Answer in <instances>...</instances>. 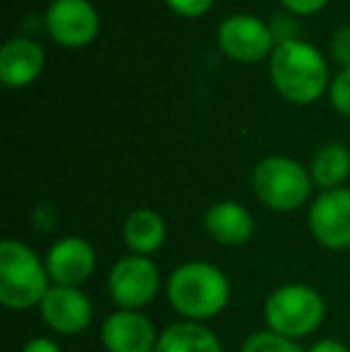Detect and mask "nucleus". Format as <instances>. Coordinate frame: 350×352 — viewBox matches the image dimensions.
I'll return each instance as SVG.
<instances>
[{
	"mask_svg": "<svg viewBox=\"0 0 350 352\" xmlns=\"http://www.w3.org/2000/svg\"><path fill=\"white\" fill-rule=\"evenodd\" d=\"M271 87L293 106H312L331 87L327 56L314 43L298 38L276 46L269 58Z\"/></svg>",
	"mask_w": 350,
	"mask_h": 352,
	"instance_id": "obj_1",
	"label": "nucleus"
},
{
	"mask_svg": "<svg viewBox=\"0 0 350 352\" xmlns=\"http://www.w3.org/2000/svg\"><path fill=\"white\" fill-rule=\"evenodd\" d=\"M166 297L180 319L204 324L228 307L230 280L209 261H185L166 280Z\"/></svg>",
	"mask_w": 350,
	"mask_h": 352,
	"instance_id": "obj_2",
	"label": "nucleus"
},
{
	"mask_svg": "<svg viewBox=\"0 0 350 352\" xmlns=\"http://www.w3.org/2000/svg\"><path fill=\"white\" fill-rule=\"evenodd\" d=\"M46 261L22 240L0 242V305L14 311L39 307L51 290Z\"/></svg>",
	"mask_w": 350,
	"mask_h": 352,
	"instance_id": "obj_3",
	"label": "nucleus"
},
{
	"mask_svg": "<svg viewBox=\"0 0 350 352\" xmlns=\"http://www.w3.org/2000/svg\"><path fill=\"white\" fill-rule=\"evenodd\" d=\"M327 319V302L305 283L281 285L266 297L264 321L266 329L290 340L312 336Z\"/></svg>",
	"mask_w": 350,
	"mask_h": 352,
	"instance_id": "obj_4",
	"label": "nucleus"
},
{
	"mask_svg": "<svg viewBox=\"0 0 350 352\" xmlns=\"http://www.w3.org/2000/svg\"><path fill=\"white\" fill-rule=\"evenodd\" d=\"M312 177L309 168L303 166L298 158L290 156H266L252 170L254 197L271 211H298L307 204L312 195Z\"/></svg>",
	"mask_w": 350,
	"mask_h": 352,
	"instance_id": "obj_5",
	"label": "nucleus"
},
{
	"mask_svg": "<svg viewBox=\"0 0 350 352\" xmlns=\"http://www.w3.org/2000/svg\"><path fill=\"white\" fill-rule=\"evenodd\" d=\"M108 297L118 309L140 311L156 300L161 290V271L151 256H120L108 271Z\"/></svg>",
	"mask_w": 350,
	"mask_h": 352,
	"instance_id": "obj_6",
	"label": "nucleus"
},
{
	"mask_svg": "<svg viewBox=\"0 0 350 352\" xmlns=\"http://www.w3.org/2000/svg\"><path fill=\"white\" fill-rule=\"evenodd\" d=\"M216 43L228 60L240 65H257L269 60L276 51L269 22L248 12H235L221 19L216 29Z\"/></svg>",
	"mask_w": 350,
	"mask_h": 352,
	"instance_id": "obj_7",
	"label": "nucleus"
},
{
	"mask_svg": "<svg viewBox=\"0 0 350 352\" xmlns=\"http://www.w3.org/2000/svg\"><path fill=\"white\" fill-rule=\"evenodd\" d=\"M43 27L53 43L63 48H87L101 32V14L91 0H51Z\"/></svg>",
	"mask_w": 350,
	"mask_h": 352,
	"instance_id": "obj_8",
	"label": "nucleus"
},
{
	"mask_svg": "<svg viewBox=\"0 0 350 352\" xmlns=\"http://www.w3.org/2000/svg\"><path fill=\"white\" fill-rule=\"evenodd\" d=\"M307 226L312 237L327 250L350 247V187L327 190L309 204Z\"/></svg>",
	"mask_w": 350,
	"mask_h": 352,
	"instance_id": "obj_9",
	"label": "nucleus"
},
{
	"mask_svg": "<svg viewBox=\"0 0 350 352\" xmlns=\"http://www.w3.org/2000/svg\"><path fill=\"white\" fill-rule=\"evenodd\" d=\"M43 261L53 285L82 287L96 271V250L85 237L67 235L48 247Z\"/></svg>",
	"mask_w": 350,
	"mask_h": 352,
	"instance_id": "obj_10",
	"label": "nucleus"
},
{
	"mask_svg": "<svg viewBox=\"0 0 350 352\" xmlns=\"http://www.w3.org/2000/svg\"><path fill=\"white\" fill-rule=\"evenodd\" d=\"M43 324L58 336H80L91 326L94 307L82 287L51 285L39 305Z\"/></svg>",
	"mask_w": 350,
	"mask_h": 352,
	"instance_id": "obj_11",
	"label": "nucleus"
},
{
	"mask_svg": "<svg viewBox=\"0 0 350 352\" xmlns=\"http://www.w3.org/2000/svg\"><path fill=\"white\" fill-rule=\"evenodd\" d=\"M159 333L142 311L118 309L101 324V343L108 352H156Z\"/></svg>",
	"mask_w": 350,
	"mask_h": 352,
	"instance_id": "obj_12",
	"label": "nucleus"
},
{
	"mask_svg": "<svg viewBox=\"0 0 350 352\" xmlns=\"http://www.w3.org/2000/svg\"><path fill=\"white\" fill-rule=\"evenodd\" d=\"M46 51L32 36H12L0 46V84L5 89H27L41 77Z\"/></svg>",
	"mask_w": 350,
	"mask_h": 352,
	"instance_id": "obj_13",
	"label": "nucleus"
},
{
	"mask_svg": "<svg viewBox=\"0 0 350 352\" xmlns=\"http://www.w3.org/2000/svg\"><path fill=\"white\" fill-rule=\"evenodd\" d=\"M204 232L223 247H240L252 240L254 218L240 201H216L204 213Z\"/></svg>",
	"mask_w": 350,
	"mask_h": 352,
	"instance_id": "obj_14",
	"label": "nucleus"
},
{
	"mask_svg": "<svg viewBox=\"0 0 350 352\" xmlns=\"http://www.w3.org/2000/svg\"><path fill=\"white\" fill-rule=\"evenodd\" d=\"M168 226L154 209H135L122 223V240L132 254L151 256L166 245Z\"/></svg>",
	"mask_w": 350,
	"mask_h": 352,
	"instance_id": "obj_15",
	"label": "nucleus"
},
{
	"mask_svg": "<svg viewBox=\"0 0 350 352\" xmlns=\"http://www.w3.org/2000/svg\"><path fill=\"white\" fill-rule=\"evenodd\" d=\"M156 352H223V345L209 326L180 319L159 333Z\"/></svg>",
	"mask_w": 350,
	"mask_h": 352,
	"instance_id": "obj_16",
	"label": "nucleus"
},
{
	"mask_svg": "<svg viewBox=\"0 0 350 352\" xmlns=\"http://www.w3.org/2000/svg\"><path fill=\"white\" fill-rule=\"evenodd\" d=\"M309 177L322 192L346 187L350 177V148L341 142H327L309 161Z\"/></svg>",
	"mask_w": 350,
	"mask_h": 352,
	"instance_id": "obj_17",
	"label": "nucleus"
},
{
	"mask_svg": "<svg viewBox=\"0 0 350 352\" xmlns=\"http://www.w3.org/2000/svg\"><path fill=\"white\" fill-rule=\"evenodd\" d=\"M240 352H307L298 340L283 338V336L274 333V331H257V333L248 336Z\"/></svg>",
	"mask_w": 350,
	"mask_h": 352,
	"instance_id": "obj_18",
	"label": "nucleus"
},
{
	"mask_svg": "<svg viewBox=\"0 0 350 352\" xmlns=\"http://www.w3.org/2000/svg\"><path fill=\"white\" fill-rule=\"evenodd\" d=\"M269 29H271V36H274L276 46L303 38V36H300V17L285 12V10H278V12L271 14Z\"/></svg>",
	"mask_w": 350,
	"mask_h": 352,
	"instance_id": "obj_19",
	"label": "nucleus"
},
{
	"mask_svg": "<svg viewBox=\"0 0 350 352\" xmlns=\"http://www.w3.org/2000/svg\"><path fill=\"white\" fill-rule=\"evenodd\" d=\"M329 101H331L333 111L350 120V67L341 70L331 79L329 87Z\"/></svg>",
	"mask_w": 350,
	"mask_h": 352,
	"instance_id": "obj_20",
	"label": "nucleus"
},
{
	"mask_svg": "<svg viewBox=\"0 0 350 352\" xmlns=\"http://www.w3.org/2000/svg\"><path fill=\"white\" fill-rule=\"evenodd\" d=\"M166 8L182 19H199L214 8V0H164Z\"/></svg>",
	"mask_w": 350,
	"mask_h": 352,
	"instance_id": "obj_21",
	"label": "nucleus"
},
{
	"mask_svg": "<svg viewBox=\"0 0 350 352\" xmlns=\"http://www.w3.org/2000/svg\"><path fill=\"white\" fill-rule=\"evenodd\" d=\"M329 53H331L333 60L341 65V70L350 67V24H343V27H338L336 32L331 34Z\"/></svg>",
	"mask_w": 350,
	"mask_h": 352,
	"instance_id": "obj_22",
	"label": "nucleus"
},
{
	"mask_svg": "<svg viewBox=\"0 0 350 352\" xmlns=\"http://www.w3.org/2000/svg\"><path fill=\"white\" fill-rule=\"evenodd\" d=\"M278 3L281 10L295 14V17H312V14L322 12L331 0H278Z\"/></svg>",
	"mask_w": 350,
	"mask_h": 352,
	"instance_id": "obj_23",
	"label": "nucleus"
},
{
	"mask_svg": "<svg viewBox=\"0 0 350 352\" xmlns=\"http://www.w3.org/2000/svg\"><path fill=\"white\" fill-rule=\"evenodd\" d=\"M56 221H58V213H56L53 206L43 204V206H39V209L34 211V228H36V230L48 232L53 226H56Z\"/></svg>",
	"mask_w": 350,
	"mask_h": 352,
	"instance_id": "obj_24",
	"label": "nucleus"
},
{
	"mask_svg": "<svg viewBox=\"0 0 350 352\" xmlns=\"http://www.w3.org/2000/svg\"><path fill=\"white\" fill-rule=\"evenodd\" d=\"M22 352H63V348L53 338L36 336V338H32V340H27V343H24Z\"/></svg>",
	"mask_w": 350,
	"mask_h": 352,
	"instance_id": "obj_25",
	"label": "nucleus"
},
{
	"mask_svg": "<svg viewBox=\"0 0 350 352\" xmlns=\"http://www.w3.org/2000/svg\"><path fill=\"white\" fill-rule=\"evenodd\" d=\"M307 352H350V348L336 338H322V340H317Z\"/></svg>",
	"mask_w": 350,
	"mask_h": 352,
	"instance_id": "obj_26",
	"label": "nucleus"
}]
</instances>
